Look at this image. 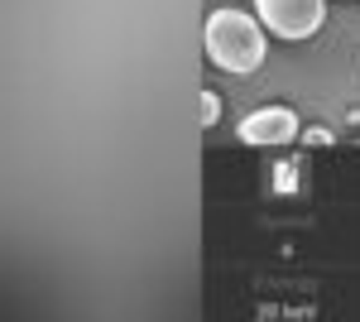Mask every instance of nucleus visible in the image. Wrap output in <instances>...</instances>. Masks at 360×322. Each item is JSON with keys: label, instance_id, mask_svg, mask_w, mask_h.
Returning <instances> with one entry per match:
<instances>
[{"label": "nucleus", "instance_id": "nucleus-1", "mask_svg": "<svg viewBox=\"0 0 360 322\" xmlns=\"http://www.w3.org/2000/svg\"><path fill=\"white\" fill-rule=\"evenodd\" d=\"M202 39H207V58L221 73H259V63L269 54L259 20L255 15H240V10H212Z\"/></svg>", "mask_w": 360, "mask_h": 322}, {"label": "nucleus", "instance_id": "nucleus-4", "mask_svg": "<svg viewBox=\"0 0 360 322\" xmlns=\"http://www.w3.org/2000/svg\"><path fill=\"white\" fill-rule=\"evenodd\" d=\"M217 116H221V97L217 92H202V125H217Z\"/></svg>", "mask_w": 360, "mask_h": 322}, {"label": "nucleus", "instance_id": "nucleus-2", "mask_svg": "<svg viewBox=\"0 0 360 322\" xmlns=\"http://www.w3.org/2000/svg\"><path fill=\"white\" fill-rule=\"evenodd\" d=\"M259 5V25L278 39H312L327 20V0H255Z\"/></svg>", "mask_w": 360, "mask_h": 322}, {"label": "nucleus", "instance_id": "nucleus-3", "mask_svg": "<svg viewBox=\"0 0 360 322\" xmlns=\"http://www.w3.org/2000/svg\"><path fill=\"white\" fill-rule=\"evenodd\" d=\"M240 140L245 144H293L298 140V116L288 106L250 111L245 120H240Z\"/></svg>", "mask_w": 360, "mask_h": 322}]
</instances>
